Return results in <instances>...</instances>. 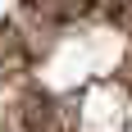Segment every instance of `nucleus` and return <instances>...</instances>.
<instances>
[{
  "label": "nucleus",
  "mask_w": 132,
  "mask_h": 132,
  "mask_svg": "<svg viewBox=\"0 0 132 132\" xmlns=\"http://www.w3.org/2000/svg\"><path fill=\"white\" fill-rule=\"evenodd\" d=\"M128 87H132V73H128Z\"/></svg>",
  "instance_id": "obj_3"
},
{
  "label": "nucleus",
  "mask_w": 132,
  "mask_h": 132,
  "mask_svg": "<svg viewBox=\"0 0 132 132\" xmlns=\"http://www.w3.org/2000/svg\"><path fill=\"white\" fill-rule=\"evenodd\" d=\"M23 132H68L64 105H59L55 96H46V91L27 96V105H23Z\"/></svg>",
  "instance_id": "obj_1"
},
{
  "label": "nucleus",
  "mask_w": 132,
  "mask_h": 132,
  "mask_svg": "<svg viewBox=\"0 0 132 132\" xmlns=\"http://www.w3.org/2000/svg\"><path fill=\"white\" fill-rule=\"evenodd\" d=\"M23 5H27V14H37L41 23H50V27L78 23V18H87L96 9V0H23Z\"/></svg>",
  "instance_id": "obj_2"
}]
</instances>
